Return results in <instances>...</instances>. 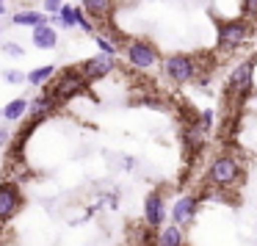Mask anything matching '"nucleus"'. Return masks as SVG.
<instances>
[{
    "instance_id": "ddd939ff",
    "label": "nucleus",
    "mask_w": 257,
    "mask_h": 246,
    "mask_svg": "<svg viewBox=\"0 0 257 246\" xmlns=\"http://www.w3.org/2000/svg\"><path fill=\"white\" fill-rule=\"evenodd\" d=\"M12 20H14V25H31V28L47 25V14L36 12V9H28V12H17Z\"/></svg>"
},
{
    "instance_id": "f8f14e48",
    "label": "nucleus",
    "mask_w": 257,
    "mask_h": 246,
    "mask_svg": "<svg viewBox=\"0 0 257 246\" xmlns=\"http://www.w3.org/2000/svg\"><path fill=\"white\" fill-rule=\"evenodd\" d=\"M31 39H34V45L39 47V50H50V47H56L58 34H56V28H53V25H39V28H34Z\"/></svg>"
},
{
    "instance_id": "5701e85b",
    "label": "nucleus",
    "mask_w": 257,
    "mask_h": 246,
    "mask_svg": "<svg viewBox=\"0 0 257 246\" xmlns=\"http://www.w3.org/2000/svg\"><path fill=\"white\" fill-rule=\"evenodd\" d=\"M243 14L251 20L257 17V0H243Z\"/></svg>"
},
{
    "instance_id": "b1692460",
    "label": "nucleus",
    "mask_w": 257,
    "mask_h": 246,
    "mask_svg": "<svg viewBox=\"0 0 257 246\" xmlns=\"http://www.w3.org/2000/svg\"><path fill=\"white\" fill-rule=\"evenodd\" d=\"M6 139H9V130L0 128V144H6Z\"/></svg>"
},
{
    "instance_id": "9d476101",
    "label": "nucleus",
    "mask_w": 257,
    "mask_h": 246,
    "mask_svg": "<svg viewBox=\"0 0 257 246\" xmlns=\"http://www.w3.org/2000/svg\"><path fill=\"white\" fill-rule=\"evenodd\" d=\"M251 72H254V64H251V61H243L232 75H229V89H232V91H249V86H251Z\"/></svg>"
},
{
    "instance_id": "1a4fd4ad",
    "label": "nucleus",
    "mask_w": 257,
    "mask_h": 246,
    "mask_svg": "<svg viewBox=\"0 0 257 246\" xmlns=\"http://www.w3.org/2000/svg\"><path fill=\"white\" fill-rule=\"evenodd\" d=\"M113 67H116V61H113L111 56H94L83 64L80 72L86 75V80H100V78H105V75H111Z\"/></svg>"
},
{
    "instance_id": "aec40b11",
    "label": "nucleus",
    "mask_w": 257,
    "mask_h": 246,
    "mask_svg": "<svg viewBox=\"0 0 257 246\" xmlns=\"http://www.w3.org/2000/svg\"><path fill=\"white\" fill-rule=\"evenodd\" d=\"M94 42H97V47L102 50V56H111V58L116 56V47H113L111 42L105 39V36H94Z\"/></svg>"
},
{
    "instance_id": "bb28decb",
    "label": "nucleus",
    "mask_w": 257,
    "mask_h": 246,
    "mask_svg": "<svg viewBox=\"0 0 257 246\" xmlns=\"http://www.w3.org/2000/svg\"><path fill=\"white\" fill-rule=\"evenodd\" d=\"M64 3H67V0H64Z\"/></svg>"
},
{
    "instance_id": "a878e982",
    "label": "nucleus",
    "mask_w": 257,
    "mask_h": 246,
    "mask_svg": "<svg viewBox=\"0 0 257 246\" xmlns=\"http://www.w3.org/2000/svg\"><path fill=\"white\" fill-rule=\"evenodd\" d=\"M0 3H3V0H0Z\"/></svg>"
},
{
    "instance_id": "9b49d317",
    "label": "nucleus",
    "mask_w": 257,
    "mask_h": 246,
    "mask_svg": "<svg viewBox=\"0 0 257 246\" xmlns=\"http://www.w3.org/2000/svg\"><path fill=\"white\" fill-rule=\"evenodd\" d=\"M158 246H188L185 243V229L177 224H169L158 232Z\"/></svg>"
},
{
    "instance_id": "4468645a",
    "label": "nucleus",
    "mask_w": 257,
    "mask_h": 246,
    "mask_svg": "<svg viewBox=\"0 0 257 246\" xmlns=\"http://www.w3.org/2000/svg\"><path fill=\"white\" fill-rule=\"evenodd\" d=\"M31 108V102L25 100V97H14L12 102H6V108H3V119L6 122H17V119H23V113Z\"/></svg>"
},
{
    "instance_id": "f257e3e1",
    "label": "nucleus",
    "mask_w": 257,
    "mask_h": 246,
    "mask_svg": "<svg viewBox=\"0 0 257 246\" xmlns=\"http://www.w3.org/2000/svg\"><path fill=\"white\" fill-rule=\"evenodd\" d=\"M207 180H210L216 188H229L240 180V166L232 155H218L216 161L207 169Z\"/></svg>"
},
{
    "instance_id": "a211bd4d",
    "label": "nucleus",
    "mask_w": 257,
    "mask_h": 246,
    "mask_svg": "<svg viewBox=\"0 0 257 246\" xmlns=\"http://www.w3.org/2000/svg\"><path fill=\"white\" fill-rule=\"evenodd\" d=\"M58 20H61V25L72 28V25H78V20H80V9H75V6H69V3H64V9H61V14H58Z\"/></svg>"
},
{
    "instance_id": "423d86ee",
    "label": "nucleus",
    "mask_w": 257,
    "mask_h": 246,
    "mask_svg": "<svg viewBox=\"0 0 257 246\" xmlns=\"http://www.w3.org/2000/svg\"><path fill=\"white\" fill-rule=\"evenodd\" d=\"M23 205V194H20L17 183H0V221H9Z\"/></svg>"
},
{
    "instance_id": "0eeeda50",
    "label": "nucleus",
    "mask_w": 257,
    "mask_h": 246,
    "mask_svg": "<svg viewBox=\"0 0 257 246\" xmlns=\"http://www.w3.org/2000/svg\"><path fill=\"white\" fill-rule=\"evenodd\" d=\"M196 210H199V196H177L172 205V224H177V227H188L191 221H194Z\"/></svg>"
},
{
    "instance_id": "412c9836",
    "label": "nucleus",
    "mask_w": 257,
    "mask_h": 246,
    "mask_svg": "<svg viewBox=\"0 0 257 246\" xmlns=\"http://www.w3.org/2000/svg\"><path fill=\"white\" fill-rule=\"evenodd\" d=\"M3 53H6V56H14V58L25 56V50L20 45H14V42H6V45H3Z\"/></svg>"
},
{
    "instance_id": "6ab92c4d",
    "label": "nucleus",
    "mask_w": 257,
    "mask_h": 246,
    "mask_svg": "<svg viewBox=\"0 0 257 246\" xmlns=\"http://www.w3.org/2000/svg\"><path fill=\"white\" fill-rule=\"evenodd\" d=\"M3 80H6V83H28V75L20 72V69H6V72H3Z\"/></svg>"
},
{
    "instance_id": "6e6552de",
    "label": "nucleus",
    "mask_w": 257,
    "mask_h": 246,
    "mask_svg": "<svg viewBox=\"0 0 257 246\" xmlns=\"http://www.w3.org/2000/svg\"><path fill=\"white\" fill-rule=\"evenodd\" d=\"M127 61L136 69H150L158 64V50L150 42H130L127 45Z\"/></svg>"
},
{
    "instance_id": "f3484780",
    "label": "nucleus",
    "mask_w": 257,
    "mask_h": 246,
    "mask_svg": "<svg viewBox=\"0 0 257 246\" xmlns=\"http://www.w3.org/2000/svg\"><path fill=\"white\" fill-rule=\"evenodd\" d=\"M53 108H56V100H53L50 94H45V97H36V100L31 102V111H34V116H36V119H45L47 113L53 111Z\"/></svg>"
},
{
    "instance_id": "f03ea898",
    "label": "nucleus",
    "mask_w": 257,
    "mask_h": 246,
    "mask_svg": "<svg viewBox=\"0 0 257 246\" xmlns=\"http://www.w3.org/2000/svg\"><path fill=\"white\" fill-rule=\"evenodd\" d=\"M254 28H251L249 20H229V23H218V47H232L243 45V42L251 39Z\"/></svg>"
},
{
    "instance_id": "4be33fe9",
    "label": "nucleus",
    "mask_w": 257,
    "mask_h": 246,
    "mask_svg": "<svg viewBox=\"0 0 257 246\" xmlns=\"http://www.w3.org/2000/svg\"><path fill=\"white\" fill-rule=\"evenodd\" d=\"M61 9H64V0H45V12H50V14H61Z\"/></svg>"
},
{
    "instance_id": "393cba45",
    "label": "nucleus",
    "mask_w": 257,
    "mask_h": 246,
    "mask_svg": "<svg viewBox=\"0 0 257 246\" xmlns=\"http://www.w3.org/2000/svg\"><path fill=\"white\" fill-rule=\"evenodd\" d=\"M3 14H6V9H3V3H0V17H3Z\"/></svg>"
},
{
    "instance_id": "20e7f679",
    "label": "nucleus",
    "mask_w": 257,
    "mask_h": 246,
    "mask_svg": "<svg viewBox=\"0 0 257 246\" xmlns=\"http://www.w3.org/2000/svg\"><path fill=\"white\" fill-rule=\"evenodd\" d=\"M163 69H166V75L174 80V83H188V80L196 75V64H194V58L185 56V53L169 56L166 61H163Z\"/></svg>"
},
{
    "instance_id": "39448f33",
    "label": "nucleus",
    "mask_w": 257,
    "mask_h": 246,
    "mask_svg": "<svg viewBox=\"0 0 257 246\" xmlns=\"http://www.w3.org/2000/svg\"><path fill=\"white\" fill-rule=\"evenodd\" d=\"M163 221H166V202L161 191H152L144 199V224L152 229H163Z\"/></svg>"
},
{
    "instance_id": "7ed1b4c3",
    "label": "nucleus",
    "mask_w": 257,
    "mask_h": 246,
    "mask_svg": "<svg viewBox=\"0 0 257 246\" xmlns=\"http://www.w3.org/2000/svg\"><path fill=\"white\" fill-rule=\"evenodd\" d=\"M86 75L83 72H78V69H69V72H64L61 78L56 80V86H53V91H50V97L56 102H64V100H72V97H78L80 91L86 89Z\"/></svg>"
},
{
    "instance_id": "2eb2a0df",
    "label": "nucleus",
    "mask_w": 257,
    "mask_h": 246,
    "mask_svg": "<svg viewBox=\"0 0 257 246\" xmlns=\"http://www.w3.org/2000/svg\"><path fill=\"white\" fill-rule=\"evenodd\" d=\"M83 9L91 14V17H102L105 20L113 9V0H83Z\"/></svg>"
},
{
    "instance_id": "dca6fc26",
    "label": "nucleus",
    "mask_w": 257,
    "mask_h": 246,
    "mask_svg": "<svg viewBox=\"0 0 257 246\" xmlns=\"http://www.w3.org/2000/svg\"><path fill=\"white\" fill-rule=\"evenodd\" d=\"M53 75H56V67H53V64H45V67L31 69V72H28V83L31 86H45Z\"/></svg>"
}]
</instances>
